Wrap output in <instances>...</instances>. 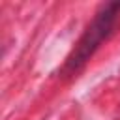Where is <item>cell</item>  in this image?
Here are the masks:
<instances>
[{"instance_id": "1", "label": "cell", "mask_w": 120, "mask_h": 120, "mask_svg": "<svg viewBox=\"0 0 120 120\" xmlns=\"http://www.w3.org/2000/svg\"><path fill=\"white\" fill-rule=\"evenodd\" d=\"M118 15H120V2H107L96 11L94 19L84 28V32L81 34L79 41L75 43L73 51L69 52V56L66 58V62L62 66L64 77L77 73L94 56V52L101 47V43L112 34Z\"/></svg>"}]
</instances>
